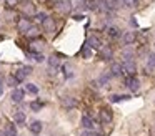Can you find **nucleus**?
<instances>
[{"instance_id": "17", "label": "nucleus", "mask_w": 155, "mask_h": 136, "mask_svg": "<svg viewBox=\"0 0 155 136\" xmlns=\"http://www.w3.org/2000/svg\"><path fill=\"white\" fill-rule=\"evenodd\" d=\"M107 33H108V37L117 38V37L120 35V32H118V28H117V27H108V28H107Z\"/></svg>"}, {"instance_id": "29", "label": "nucleus", "mask_w": 155, "mask_h": 136, "mask_svg": "<svg viewBox=\"0 0 155 136\" xmlns=\"http://www.w3.org/2000/svg\"><path fill=\"white\" fill-rule=\"evenodd\" d=\"M32 56H34V60H35V61H39V63H40V61H43V60H45V56H43V55H42V53H34V55H32Z\"/></svg>"}, {"instance_id": "37", "label": "nucleus", "mask_w": 155, "mask_h": 136, "mask_svg": "<svg viewBox=\"0 0 155 136\" xmlns=\"http://www.w3.org/2000/svg\"><path fill=\"white\" fill-rule=\"evenodd\" d=\"M35 136H39V135H35Z\"/></svg>"}, {"instance_id": "26", "label": "nucleus", "mask_w": 155, "mask_h": 136, "mask_svg": "<svg viewBox=\"0 0 155 136\" xmlns=\"http://www.w3.org/2000/svg\"><path fill=\"white\" fill-rule=\"evenodd\" d=\"M82 55H83L85 58H90V56H92V52H90V47H87V45H85V47L82 48Z\"/></svg>"}, {"instance_id": "35", "label": "nucleus", "mask_w": 155, "mask_h": 136, "mask_svg": "<svg viewBox=\"0 0 155 136\" xmlns=\"http://www.w3.org/2000/svg\"><path fill=\"white\" fill-rule=\"evenodd\" d=\"M3 95V88H2V86H0V96Z\"/></svg>"}, {"instance_id": "34", "label": "nucleus", "mask_w": 155, "mask_h": 136, "mask_svg": "<svg viewBox=\"0 0 155 136\" xmlns=\"http://www.w3.org/2000/svg\"><path fill=\"white\" fill-rule=\"evenodd\" d=\"M130 23H132V25H134V27H137V20H135L134 17H132V20H130Z\"/></svg>"}, {"instance_id": "18", "label": "nucleus", "mask_w": 155, "mask_h": 136, "mask_svg": "<svg viewBox=\"0 0 155 136\" xmlns=\"http://www.w3.org/2000/svg\"><path fill=\"white\" fill-rule=\"evenodd\" d=\"M147 67H148V68H155V52H152V53L148 55V58H147Z\"/></svg>"}, {"instance_id": "30", "label": "nucleus", "mask_w": 155, "mask_h": 136, "mask_svg": "<svg viewBox=\"0 0 155 136\" xmlns=\"http://www.w3.org/2000/svg\"><path fill=\"white\" fill-rule=\"evenodd\" d=\"M35 17H37V18H39V20H40L42 23H43V22L47 20V15L43 14V12H40V14H37V15H35Z\"/></svg>"}, {"instance_id": "21", "label": "nucleus", "mask_w": 155, "mask_h": 136, "mask_svg": "<svg viewBox=\"0 0 155 136\" xmlns=\"http://www.w3.org/2000/svg\"><path fill=\"white\" fill-rule=\"evenodd\" d=\"M112 78V75L110 73H103V75L100 76V80H99V86H102V85H105V83H108V80Z\"/></svg>"}, {"instance_id": "28", "label": "nucleus", "mask_w": 155, "mask_h": 136, "mask_svg": "<svg viewBox=\"0 0 155 136\" xmlns=\"http://www.w3.org/2000/svg\"><path fill=\"white\" fill-rule=\"evenodd\" d=\"M80 136H99L95 131H92V129H83L80 133Z\"/></svg>"}, {"instance_id": "20", "label": "nucleus", "mask_w": 155, "mask_h": 136, "mask_svg": "<svg viewBox=\"0 0 155 136\" xmlns=\"http://www.w3.org/2000/svg\"><path fill=\"white\" fill-rule=\"evenodd\" d=\"M122 3H123L125 7H128V8H134V7L138 5V0H122Z\"/></svg>"}, {"instance_id": "27", "label": "nucleus", "mask_w": 155, "mask_h": 136, "mask_svg": "<svg viewBox=\"0 0 155 136\" xmlns=\"http://www.w3.org/2000/svg\"><path fill=\"white\" fill-rule=\"evenodd\" d=\"M48 65H50L52 68L59 67V58H55V56H50V58H48Z\"/></svg>"}, {"instance_id": "36", "label": "nucleus", "mask_w": 155, "mask_h": 136, "mask_svg": "<svg viewBox=\"0 0 155 136\" xmlns=\"http://www.w3.org/2000/svg\"><path fill=\"white\" fill-rule=\"evenodd\" d=\"M10 136H17V135H10Z\"/></svg>"}, {"instance_id": "11", "label": "nucleus", "mask_w": 155, "mask_h": 136, "mask_svg": "<svg viewBox=\"0 0 155 136\" xmlns=\"http://www.w3.org/2000/svg\"><path fill=\"white\" fill-rule=\"evenodd\" d=\"M135 40H137V33L135 32H127V33L123 35V43L125 45H132Z\"/></svg>"}, {"instance_id": "10", "label": "nucleus", "mask_w": 155, "mask_h": 136, "mask_svg": "<svg viewBox=\"0 0 155 136\" xmlns=\"http://www.w3.org/2000/svg\"><path fill=\"white\" fill-rule=\"evenodd\" d=\"M100 120H102V123H110L112 121V111L107 109V108H103L100 111Z\"/></svg>"}, {"instance_id": "9", "label": "nucleus", "mask_w": 155, "mask_h": 136, "mask_svg": "<svg viewBox=\"0 0 155 136\" xmlns=\"http://www.w3.org/2000/svg\"><path fill=\"white\" fill-rule=\"evenodd\" d=\"M42 25H43V30L48 32V33H52L55 30V22H54V18H50V17H47V20L43 22Z\"/></svg>"}, {"instance_id": "14", "label": "nucleus", "mask_w": 155, "mask_h": 136, "mask_svg": "<svg viewBox=\"0 0 155 136\" xmlns=\"http://www.w3.org/2000/svg\"><path fill=\"white\" fill-rule=\"evenodd\" d=\"M82 126H83L85 129H92V128H94V121H92V118L85 115L83 118H82Z\"/></svg>"}, {"instance_id": "7", "label": "nucleus", "mask_w": 155, "mask_h": 136, "mask_svg": "<svg viewBox=\"0 0 155 136\" xmlns=\"http://www.w3.org/2000/svg\"><path fill=\"white\" fill-rule=\"evenodd\" d=\"M87 47L94 48V50H100V48H102V43H100V40H99L97 37H88Z\"/></svg>"}, {"instance_id": "24", "label": "nucleus", "mask_w": 155, "mask_h": 136, "mask_svg": "<svg viewBox=\"0 0 155 136\" xmlns=\"http://www.w3.org/2000/svg\"><path fill=\"white\" fill-rule=\"evenodd\" d=\"M40 108H42L40 101H32L30 103V109H32V111H40Z\"/></svg>"}, {"instance_id": "12", "label": "nucleus", "mask_w": 155, "mask_h": 136, "mask_svg": "<svg viewBox=\"0 0 155 136\" xmlns=\"http://www.w3.org/2000/svg\"><path fill=\"white\" fill-rule=\"evenodd\" d=\"M83 8L85 10H99V3L95 0H83Z\"/></svg>"}, {"instance_id": "23", "label": "nucleus", "mask_w": 155, "mask_h": 136, "mask_svg": "<svg viewBox=\"0 0 155 136\" xmlns=\"http://www.w3.org/2000/svg\"><path fill=\"white\" fill-rule=\"evenodd\" d=\"M27 91L32 93V95H37V93H39V88L35 86L34 83H27Z\"/></svg>"}, {"instance_id": "25", "label": "nucleus", "mask_w": 155, "mask_h": 136, "mask_svg": "<svg viewBox=\"0 0 155 136\" xmlns=\"http://www.w3.org/2000/svg\"><path fill=\"white\" fill-rule=\"evenodd\" d=\"M17 85H19V80H17V78H15L14 75H12V76H8V86H12V88H15Z\"/></svg>"}, {"instance_id": "6", "label": "nucleus", "mask_w": 155, "mask_h": 136, "mask_svg": "<svg viewBox=\"0 0 155 136\" xmlns=\"http://www.w3.org/2000/svg\"><path fill=\"white\" fill-rule=\"evenodd\" d=\"M23 96H25V91L23 90H19V88H15L14 91H12V101H15V103H20L22 100H23Z\"/></svg>"}, {"instance_id": "2", "label": "nucleus", "mask_w": 155, "mask_h": 136, "mask_svg": "<svg viewBox=\"0 0 155 136\" xmlns=\"http://www.w3.org/2000/svg\"><path fill=\"white\" fill-rule=\"evenodd\" d=\"M60 105L63 106V108H67V109H72V108H77V100L75 98H72V96H63L60 100Z\"/></svg>"}, {"instance_id": "16", "label": "nucleus", "mask_w": 155, "mask_h": 136, "mask_svg": "<svg viewBox=\"0 0 155 136\" xmlns=\"http://www.w3.org/2000/svg\"><path fill=\"white\" fill-rule=\"evenodd\" d=\"M14 121L17 123V124H23V123H25V115H23L22 111H17L14 115Z\"/></svg>"}, {"instance_id": "22", "label": "nucleus", "mask_w": 155, "mask_h": 136, "mask_svg": "<svg viewBox=\"0 0 155 136\" xmlns=\"http://www.w3.org/2000/svg\"><path fill=\"white\" fill-rule=\"evenodd\" d=\"M37 35H39V28L37 27H30L27 30V37H30V38H35Z\"/></svg>"}, {"instance_id": "3", "label": "nucleus", "mask_w": 155, "mask_h": 136, "mask_svg": "<svg viewBox=\"0 0 155 136\" xmlns=\"http://www.w3.org/2000/svg\"><path fill=\"white\" fill-rule=\"evenodd\" d=\"M57 8L62 14H68V12H72V2L70 0H57Z\"/></svg>"}, {"instance_id": "5", "label": "nucleus", "mask_w": 155, "mask_h": 136, "mask_svg": "<svg viewBox=\"0 0 155 136\" xmlns=\"http://www.w3.org/2000/svg\"><path fill=\"white\" fill-rule=\"evenodd\" d=\"M123 71L127 73L128 76H134L135 71H137V65H135V61H123Z\"/></svg>"}, {"instance_id": "1", "label": "nucleus", "mask_w": 155, "mask_h": 136, "mask_svg": "<svg viewBox=\"0 0 155 136\" xmlns=\"http://www.w3.org/2000/svg\"><path fill=\"white\" fill-rule=\"evenodd\" d=\"M30 28V18L28 17H22L17 22V30L22 32V33H27V30Z\"/></svg>"}, {"instance_id": "19", "label": "nucleus", "mask_w": 155, "mask_h": 136, "mask_svg": "<svg viewBox=\"0 0 155 136\" xmlns=\"http://www.w3.org/2000/svg\"><path fill=\"white\" fill-rule=\"evenodd\" d=\"M14 73H15V78L19 80V83L23 82V80H25V76H27V73H25L23 70H17V71H14Z\"/></svg>"}, {"instance_id": "32", "label": "nucleus", "mask_w": 155, "mask_h": 136, "mask_svg": "<svg viewBox=\"0 0 155 136\" xmlns=\"http://www.w3.org/2000/svg\"><path fill=\"white\" fill-rule=\"evenodd\" d=\"M25 5H27V7H25V10H27L28 14H34V5H32V3H25Z\"/></svg>"}, {"instance_id": "4", "label": "nucleus", "mask_w": 155, "mask_h": 136, "mask_svg": "<svg viewBox=\"0 0 155 136\" xmlns=\"http://www.w3.org/2000/svg\"><path fill=\"white\" fill-rule=\"evenodd\" d=\"M125 85H127L134 93L138 91V88H140V83H138V80H137L135 76H127V78H125Z\"/></svg>"}, {"instance_id": "33", "label": "nucleus", "mask_w": 155, "mask_h": 136, "mask_svg": "<svg viewBox=\"0 0 155 136\" xmlns=\"http://www.w3.org/2000/svg\"><path fill=\"white\" fill-rule=\"evenodd\" d=\"M22 70H23V71H25L27 75H30V73L34 71V70H32V67H23V68H22Z\"/></svg>"}, {"instance_id": "8", "label": "nucleus", "mask_w": 155, "mask_h": 136, "mask_svg": "<svg viewBox=\"0 0 155 136\" xmlns=\"http://www.w3.org/2000/svg\"><path fill=\"white\" fill-rule=\"evenodd\" d=\"M123 73V67H122L120 63H112L110 65V75L112 76H118Z\"/></svg>"}, {"instance_id": "31", "label": "nucleus", "mask_w": 155, "mask_h": 136, "mask_svg": "<svg viewBox=\"0 0 155 136\" xmlns=\"http://www.w3.org/2000/svg\"><path fill=\"white\" fill-rule=\"evenodd\" d=\"M5 3H7L8 7H15L19 3V0H5Z\"/></svg>"}, {"instance_id": "15", "label": "nucleus", "mask_w": 155, "mask_h": 136, "mask_svg": "<svg viewBox=\"0 0 155 136\" xmlns=\"http://www.w3.org/2000/svg\"><path fill=\"white\" fill-rule=\"evenodd\" d=\"M112 50L110 48H107V47H103V48H100V56L103 58V60H110L112 58Z\"/></svg>"}, {"instance_id": "13", "label": "nucleus", "mask_w": 155, "mask_h": 136, "mask_svg": "<svg viewBox=\"0 0 155 136\" xmlns=\"http://www.w3.org/2000/svg\"><path fill=\"white\" fill-rule=\"evenodd\" d=\"M28 128H30V131H32L34 135H40V131H42V123H40V121H32V124H30Z\"/></svg>"}]
</instances>
